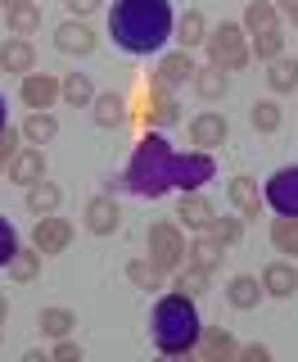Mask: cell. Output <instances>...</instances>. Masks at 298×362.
Masks as SVG:
<instances>
[{
    "mask_svg": "<svg viewBox=\"0 0 298 362\" xmlns=\"http://www.w3.org/2000/svg\"><path fill=\"white\" fill-rule=\"evenodd\" d=\"M149 90H154V109H149L154 127H177V122H181V105L172 100V90H158V86H149Z\"/></svg>",
    "mask_w": 298,
    "mask_h": 362,
    "instance_id": "obj_33",
    "label": "cell"
},
{
    "mask_svg": "<svg viewBox=\"0 0 298 362\" xmlns=\"http://www.w3.org/2000/svg\"><path fill=\"white\" fill-rule=\"evenodd\" d=\"M95 5L100 0H68V9H73L77 18H86V14H95Z\"/></svg>",
    "mask_w": 298,
    "mask_h": 362,
    "instance_id": "obj_44",
    "label": "cell"
},
{
    "mask_svg": "<svg viewBox=\"0 0 298 362\" xmlns=\"http://www.w3.org/2000/svg\"><path fill=\"white\" fill-rule=\"evenodd\" d=\"M23 132H14V127H5V132H0V163H9V158H14L18 150H23Z\"/></svg>",
    "mask_w": 298,
    "mask_h": 362,
    "instance_id": "obj_40",
    "label": "cell"
},
{
    "mask_svg": "<svg viewBox=\"0 0 298 362\" xmlns=\"http://www.w3.org/2000/svg\"><path fill=\"white\" fill-rule=\"evenodd\" d=\"M226 299H231V308L249 313V308H258V303L267 299V290H262L258 276H231V286H226Z\"/></svg>",
    "mask_w": 298,
    "mask_h": 362,
    "instance_id": "obj_20",
    "label": "cell"
},
{
    "mask_svg": "<svg viewBox=\"0 0 298 362\" xmlns=\"http://www.w3.org/2000/svg\"><path fill=\"white\" fill-rule=\"evenodd\" d=\"M32 245H37L41 254H64V249L73 245V222H68V218H54V213H45V218H37Z\"/></svg>",
    "mask_w": 298,
    "mask_h": 362,
    "instance_id": "obj_7",
    "label": "cell"
},
{
    "mask_svg": "<svg viewBox=\"0 0 298 362\" xmlns=\"http://www.w3.org/2000/svg\"><path fill=\"white\" fill-rule=\"evenodd\" d=\"M41 258H45V254H41L37 245H32V249L18 245V254L9 258V276H14V281H32V276L41 272Z\"/></svg>",
    "mask_w": 298,
    "mask_h": 362,
    "instance_id": "obj_35",
    "label": "cell"
},
{
    "mask_svg": "<svg viewBox=\"0 0 298 362\" xmlns=\"http://www.w3.org/2000/svg\"><path fill=\"white\" fill-rule=\"evenodd\" d=\"M194 354H203L208 362H231V358L239 354V344H235V335L226 331V326H208V331H199Z\"/></svg>",
    "mask_w": 298,
    "mask_h": 362,
    "instance_id": "obj_11",
    "label": "cell"
},
{
    "mask_svg": "<svg viewBox=\"0 0 298 362\" xmlns=\"http://www.w3.org/2000/svg\"><path fill=\"white\" fill-rule=\"evenodd\" d=\"M14 254H18V231H14V222L0 213V267H9Z\"/></svg>",
    "mask_w": 298,
    "mask_h": 362,
    "instance_id": "obj_39",
    "label": "cell"
},
{
    "mask_svg": "<svg viewBox=\"0 0 298 362\" xmlns=\"http://www.w3.org/2000/svg\"><path fill=\"white\" fill-rule=\"evenodd\" d=\"M177 218L186 222L190 231H208L213 218H217V209L199 195V190H190V195H181V204H177Z\"/></svg>",
    "mask_w": 298,
    "mask_h": 362,
    "instance_id": "obj_16",
    "label": "cell"
},
{
    "mask_svg": "<svg viewBox=\"0 0 298 362\" xmlns=\"http://www.w3.org/2000/svg\"><path fill=\"white\" fill-rule=\"evenodd\" d=\"M262 290H267V299H294L298 294V267L294 263H267Z\"/></svg>",
    "mask_w": 298,
    "mask_h": 362,
    "instance_id": "obj_14",
    "label": "cell"
},
{
    "mask_svg": "<svg viewBox=\"0 0 298 362\" xmlns=\"http://www.w3.org/2000/svg\"><path fill=\"white\" fill-rule=\"evenodd\" d=\"M54 358L59 362H82V344H77V339H59V344H54Z\"/></svg>",
    "mask_w": 298,
    "mask_h": 362,
    "instance_id": "obj_41",
    "label": "cell"
},
{
    "mask_svg": "<svg viewBox=\"0 0 298 362\" xmlns=\"http://www.w3.org/2000/svg\"><path fill=\"white\" fill-rule=\"evenodd\" d=\"M262 204H267L276 218H298V168H276V173L267 177Z\"/></svg>",
    "mask_w": 298,
    "mask_h": 362,
    "instance_id": "obj_6",
    "label": "cell"
},
{
    "mask_svg": "<svg viewBox=\"0 0 298 362\" xmlns=\"http://www.w3.org/2000/svg\"><path fill=\"white\" fill-rule=\"evenodd\" d=\"M249 118H254V132L271 136V132H280V122H285V109L276 105V100H258V105L249 109Z\"/></svg>",
    "mask_w": 298,
    "mask_h": 362,
    "instance_id": "obj_32",
    "label": "cell"
},
{
    "mask_svg": "<svg viewBox=\"0 0 298 362\" xmlns=\"http://www.w3.org/2000/svg\"><path fill=\"white\" fill-rule=\"evenodd\" d=\"M271 5H276L280 14H285V18H290L294 28H298V0H271Z\"/></svg>",
    "mask_w": 298,
    "mask_h": 362,
    "instance_id": "obj_43",
    "label": "cell"
},
{
    "mask_svg": "<svg viewBox=\"0 0 298 362\" xmlns=\"http://www.w3.org/2000/svg\"><path fill=\"white\" fill-rule=\"evenodd\" d=\"M18 95H23V105H28V109H50L54 100L64 95V82L54 73H28V77H23V86H18Z\"/></svg>",
    "mask_w": 298,
    "mask_h": 362,
    "instance_id": "obj_8",
    "label": "cell"
},
{
    "mask_svg": "<svg viewBox=\"0 0 298 362\" xmlns=\"http://www.w3.org/2000/svg\"><path fill=\"white\" fill-rule=\"evenodd\" d=\"M208 231H213L226 249H231V245H239V235H244V218H213Z\"/></svg>",
    "mask_w": 298,
    "mask_h": 362,
    "instance_id": "obj_38",
    "label": "cell"
},
{
    "mask_svg": "<svg viewBox=\"0 0 298 362\" xmlns=\"http://www.w3.org/2000/svg\"><path fill=\"white\" fill-rule=\"evenodd\" d=\"M149 331H154V349L163 358H186L194 354V344H199V308H194L190 294H163V299L154 303V317H149Z\"/></svg>",
    "mask_w": 298,
    "mask_h": 362,
    "instance_id": "obj_3",
    "label": "cell"
},
{
    "mask_svg": "<svg viewBox=\"0 0 298 362\" xmlns=\"http://www.w3.org/2000/svg\"><path fill=\"white\" fill-rule=\"evenodd\" d=\"M172 5L167 0H113L109 9V32L113 45L127 54H158L172 41Z\"/></svg>",
    "mask_w": 298,
    "mask_h": 362,
    "instance_id": "obj_2",
    "label": "cell"
},
{
    "mask_svg": "<svg viewBox=\"0 0 298 362\" xmlns=\"http://www.w3.org/2000/svg\"><path fill=\"white\" fill-rule=\"evenodd\" d=\"M235 358H244V362H267L271 358V349L267 344H239V354Z\"/></svg>",
    "mask_w": 298,
    "mask_h": 362,
    "instance_id": "obj_42",
    "label": "cell"
},
{
    "mask_svg": "<svg viewBox=\"0 0 298 362\" xmlns=\"http://www.w3.org/2000/svg\"><path fill=\"white\" fill-rule=\"evenodd\" d=\"M9 127V122H5V95H0V132H5Z\"/></svg>",
    "mask_w": 298,
    "mask_h": 362,
    "instance_id": "obj_46",
    "label": "cell"
},
{
    "mask_svg": "<svg viewBox=\"0 0 298 362\" xmlns=\"http://www.w3.org/2000/svg\"><path fill=\"white\" fill-rule=\"evenodd\" d=\"M45 177V154L41 145H23V150L9 158V181H18V186H32V181Z\"/></svg>",
    "mask_w": 298,
    "mask_h": 362,
    "instance_id": "obj_13",
    "label": "cell"
},
{
    "mask_svg": "<svg viewBox=\"0 0 298 362\" xmlns=\"http://www.w3.org/2000/svg\"><path fill=\"white\" fill-rule=\"evenodd\" d=\"M64 100H68L73 109L95 105V86H90V77H86V73H68V77H64Z\"/></svg>",
    "mask_w": 298,
    "mask_h": 362,
    "instance_id": "obj_34",
    "label": "cell"
},
{
    "mask_svg": "<svg viewBox=\"0 0 298 362\" xmlns=\"http://www.w3.org/2000/svg\"><path fill=\"white\" fill-rule=\"evenodd\" d=\"M226 136H231V122H226L222 113H199V118L190 122V141L199 145V150H217V145H226Z\"/></svg>",
    "mask_w": 298,
    "mask_h": 362,
    "instance_id": "obj_12",
    "label": "cell"
},
{
    "mask_svg": "<svg viewBox=\"0 0 298 362\" xmlns=\"http://www.w3.org/2000/svg\"><path fill=\"white\" fill-rule=\"evenodd\" d=\"M190 77H194V59H190V50H172V54H163V64H158L154 86H158V90H177V86H186Z\"/></svg>",
    "mask_w": 298,
    "mask_h": 362,
    "instance_id": "obj_10",
    "label": "cell"
},
{
    "mask_svg": "<svg viewBox=\"0 0 298 362\" xmlns=\"http://www.w3.org/2000/svg\"><path fill=\"white\" fill-rule=\"evenodd\" d=\"M59 199H64V190L54 186V181H45V177L28 186V209L37 213V218H45V213H54V209H59Z\"/></svg>",
    "mask_w": 298,
    "mask_h": 362,
    "instance_id": "obj_25",
    "label": "cell"
},
{
    "mask_svg": "<svg viewBox=\"0 0 298 362\" xmlns=\"http://www.w3.org/2000/svg\"><path fill=\"white\" fill-rule=\"evenodd\" d=\"M267 86L276 90V95H294L298 90V64L276 54V59H271V73H267Z\"/></svg>",
    "mask_w": 298,
    "mask_h": 362,
    "instance_id": "obj_27",
    "label": "cell"
},
{
    "mask_svg": "<svg viewBox=\"0 0 298 362\" xmlns=\"http://www.w3.org/2000/svg\"><path fill=\"white\" fill-rule=\"evenodd\" d=\"M249 54H258V59H276V54H285V32L271 28V32H258V37H249Z\"/></svg>",
    "mask_w": 298,
    "mask_h": 362,
    "instance_id": "obj_36",
    "label": "cell"
},
{
    "mask_svg": "<svg viewBox=\"0 0 298 362\" xmlns=\"http://www.w3.org/2000/svg\"><path fill=\"white\" fill-rule=\"evenodd\" d=\"M177 41H181V50H194V45L208 41V23H203L199 9H186V18L177 23Z\"/></svg>",
    "mask_w": 298,
    "mask_h": 362,
    "instance_id": "obj_28",
    "label": "cell"
},
{
    "mask_svg": "<svg viewBox=\"0 0 298 362\" xmlns=\"http://www.w3.org/2000/svg\"><path fill=\"white\" fill-rule=\"evenodd\" d=\"M239 28L249 32V37H258V32H271V28H280V9L271 5V0H254V5L244 9V23Z\"/></svg>",
    "mask_w": 298,
    "mask_h": 362,
    "instance_id": "obj_23",
    "label": "cell"
},
{
    "mask_svg": "<svg viewBox=\"0 0 298 362\" xmlns=\"http://www.w3.org/2000/svg\"><path fill=\"white\" fill-rule=\"evenodd\" d=\"M213 177H217V158L208 150L177 154L167 145V136L149 132V136L136 141L127 168H122V190H131V195H141V199H163L167 190L190 195V190H199L203 181H213Z\"/></svg>",
    "mask_w": 298,
    "mask_h": 362,
    "instance_id": "obj_1",
    "label": "cell"
},
{
    "mask_svg": "<svg viewBox=\"0 0 298 362\" xmlns=\"http://www.w3.org/2000/svg\"><path fill=\"white\" fill-rule=\"evenodd\" d=\"M127 281H131L136 290H163L167 276H163L154 263H149V258H131V263H127Z\"/></svg>",
    "mask_w": 298,
    "mask_h": 362,
    "instance_id": "obj_31",
    "label": "cell"
},
{
    "mask_svg": "<svg viewBox=\"0 0 298 362\" xmlns=\"http://www.w3.org/2000/svg\"><path fill=\"white\" fill-rule=\"evenodd\" d=\"M37 326H41V335H50V339H64V335H73L77 317L68 313V308H41Z\"/></svg>",
    "mask_w": 298,
    "mask_h": 362,
    "instance_id": "obj_30",
    "label": "cell"
},
{
    "mask_svg": "<svg viewBox=\"0 0 298 362\" xmlns=\"http://www.w3.org/2000/svg\"><path fill=\"white\" fill-rule=\"evenodd\" d=\"M118 226H122V209L113 204V195L86 199V231H90V235H113Z\"/></svg>",
    "mask_w": 298,
    "mask_h": 362,
    "instance_id": "obj_9",
    "label": "cell"
},
{
    "mask_svg": "<svg viewBox=\"0 0 298 362\" xmlns=\"http://www.w3.org/2000/svg\"><path fill=\"white\" fill-rule=\"evenodd\" d=\"M95 122H100L105 132H118L122 122H127V95H118V90L95 95Z\"/></svg>",
    "mask_w": 298,
    "mask_h": 362,
    "instance_id": "obj_21",
    "label": "cell"
},
{
    "mask_svg": "<svg viewBox=\"0 0 298 362\" xmlns=\"http://www.w3.org/2000/svg\"><path fill=\"white\" fill-rule=\"evenodd\" d=\"M5 5H14V0H5Z\"/></svg>",
    "mask_w": 298,
    "mask_h": 362,
    "instance_id": "obj_47",
    "label": "cell"
},
{
    "mask_svg": "<svg viewBox=\"0 0 298 362\" xmlns=\"http://www.w3.org/2000/svg\"><path fill=\"white\" fill-rule=\"evenodd\" d=\"M222 254H226V245L217 240L213 231H199L194 240L186 245V263H194V267H203V272H213L217 263H222Z\"/></svg>",
    "mask_w": 298,
    "mask_h": 362,
    "instance_id": "obj_17",
    "label": "cell"
},
{
    "mask_svg": "<svg viewBox=\"0 0 298 362\" xmlns=\"http://www.w3.org/2000/svg\"><path fill=\"white\" fill-rule=\"evenodd\" d=\"M226 195H231V204L239 209V218H258V213H262V195H258V186L249 177H231Z\"/></svg>",
    "mask_w": 298,
    "mask_h": 362,
    "instance_id": "obj_22",
    "label": "cell"
},
{
    "mask_svg": "<svg viewBox=\"0 0 298 362\" xmlns=\"http://www.w3.org/2000/svg\"><path fill=\"white\" fill-rule=\"evenodd\" d=\"M145 249H149V263L163 272V276H172V272L186 263V235H181V226L167 222V218L145 231Z\"/></svg>",
    "mask_w": 298,
    "mask_h": 362,
    "instance_id": "obj_5",
    "label": "cell"
},
{
    "mask_svg": "<svg viewBox=\"0 0 298 362\" xmlns=\"http://www.w3.org/2000/svg\"><path fill=\"white\" fill-rule=\"evenodd\" d=\"M9 28H14V37H32L41 28V5L37 0H14L9 5Z\"/></svg>",
    "mask_w": 298,
    "mask_h": 362,
    "instance_id": "obj_26",
    "label": "cell"
},
{
    "mask_svg": "<svg viewBox=\"0 0 298 362\" xmlns=\"http://www.w3.org/2000/svg\"><path fill=\"white\" fill-rule=\"evenodd\" d=\"M271 245H276L280 254L298 258V218H276L271 222Z\"/></svg>",
    "mask_w": 298,
    "mask_h": 362,
    "instance_id": "obj_37",
    "label": "cell"
},
{
    "mask_svg": "<svg viewBox=\"0 0 298 362\" xmlns=\"http://www.w3.org/2000/svg\"><path fill=\"white\" fill-rule=\"evenodd\" d=\"M0 68H5V73L28 77L32 68H37V50H32V41H28V37L5 41V45H0Z\"/></svg>",
    "mask_w": 298,
    "mask_h": 362,
    "instance_id": "obj_15",
    "label": "cell"
},
{
    "mask_svg": "<svg viewBox=\"0 0 298 362\" xmlns=\"http://www.w3.org/2000/svg\"><path fill=\"white\" fill-rule=\"evenodd\" d=\"M54 45H59L64 54H95V32H90L86 23H64V28L54 32Z\"/></svg>",
    "mask_w": 298,
    "mask_h": 362,
    "instance_id": "obj_19",
    "label": "cell"
},
{
    "mask_svg": "<svg viewBox=\"0 0 298 362\" xmlns=\"http://www.w3.org/2000/svg\"><path fill=\"white\" fill-rule=\"evenodd\" d=\"M5 317H9V299H5V290H0V326H5Z\"/></svg>",
    "mask_w": 298,
    "mask_h": 362,
    "instance_id": "obj_45",
    "label": "cell"
},
{
    "mask_svg": "<svg viewBox=\"0 0 298 362\" xmlns=\"http://www.w3.org/2000/svg\"><path fill=\"white\" fill-rule=\"evenodd\" d=\"M208 276H213V272H203V267H194V263H181L177 272H172V290H181V294H190V299H194V294L208 290Z\"/></svg>",
    "mask_w": 298,
    "mask_h": 362,
    "instance_id": "obj_29",
    "label": "cell"
},
{
    "mask_svg": "<svg viewBox=\"0 0 298 362\" xmlns=\"http://www.w3.org/2000/svg\"><path fill=\"white\" fill-rule=\"evenodd\" d=\"M208 64H217L222 73H239L254 54H249V32L239 23H222L217 32H208Z\"/></svg>",
    "mask_w": 298,
    "mask_h": 362,
    "instance_id": "obj_4",
    "label": "cell"
},
{
    "mask_svg": "<svg viewBox=\"0 0 298 362\" xmlns=\"http://www.w3.org/2000/svg\"><path fill=\"white\" fill-rule=\"evenodd\" d=\"M0 339H5V335H0Z\"/></svg>",
    "mask_w": 298,
    "mask_h": 362,
    "instance_id": "obj_48",
    "label": "cell"
},
{
    "mask_svg": "<svg viewBox=\"0 0 298 362\" xmlns=\"http://www.w3.org/2000/svg\"><path fill=\"white\" fill-rule=\"evenodd\" d=\"M18 132H23V141H28V145H50L54 136H59V118H54L50 109H32L28 122H23Z\"/></svg>",
    "mask_w": 298,
    "mask_h": 362,
    "instance_id": "obj_18",
    "label": "cell"
},
{
    "mask_svg": "<svg viewBox=\"0 0 298 362\" xmlns=\"http://www.w3.org/2000/svg\"><path fill=\"white\" fill-rule=\"evenodd\" d=\"M190 86L199 90L203 100H222L226 90H231V77H226V73H222V68H217V64H208V68H194Z\"/></svg>",
    "mask_w": 298,
    "mask_h": 362,
    "instance_id": "obj_24",
    "label": "cell"
}]
</instances>
